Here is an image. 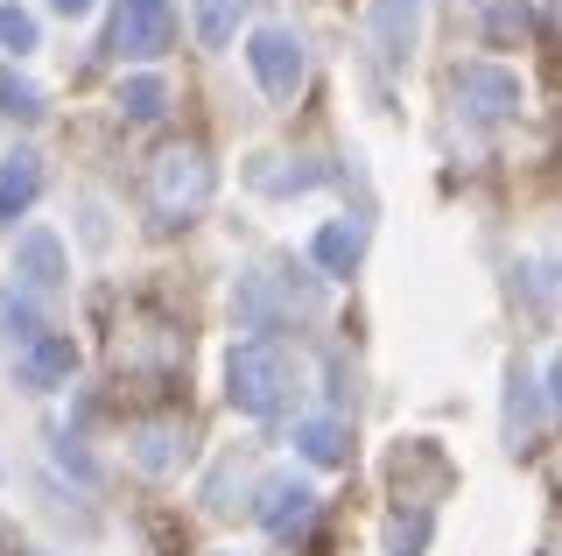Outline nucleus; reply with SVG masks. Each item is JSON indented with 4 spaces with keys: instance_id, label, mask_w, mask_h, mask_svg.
Instances as JSON below:
<instances>
[{
    "instance_id": "1",
    "label": "nucleus",
    "mask_w": 562,
    "mask_h": 556,
    "mask_svg": "<svg viewBox=\"0 0 562 556\" xmlns=\"http://www.w3.org/2000/svg\"><path fill=\"white\" fill-rule=\"evenodd\" d=\"M211 190H218V169H211V155L198 142H169L148 163V212H155V225H190L211 204Z\"/></svg>"
},
{
    "instance_id": "2",
    "label": "nucleus",
    "mask_w": 562,
    "mask_h": 556,
    "mask_svg": "<svg viewBox=\"0 0 562 556\" xmlns=\"http://www.w3.org/2000/svg\"><path fill=\"white\" fill-rule=\"evenodd\" d=\"M225 394H233L239 415H281L295 394V359L281 353L274 338H246L233 359H225Z\"/></svg>"
},
{
    "instance_id": "3",
    "label": "nucleus",
    "mask_w": 562,
    "mask_h": 556,
    "mask_svg": "<svg viewBox=\"0 0 562 556\" xmlns=\"http://www.w3.org/2000/svg\"><path fill=\"white\" fill-rule=\"evenodd\" d=\"M450 92H457V107H464L471 120H514L527 107V85L520 71H506V64H457L450 71Z\"/></svg>"
},
{
    "instance_id": "4",
    "label": "nucleus",
    "mask_w": 562,
    "mask_h": 556,
    "mask_svg": "<svg viewBox=\"0 0 562 556\" xmlns=\"http://www.w3.org/2000/svg\"><path fill=\"white\" fill-rule=\"evenodd\" d=\"M246 64H254V78H260V92L268 99H295L303 92V43L289 36V29H254L246 36Z\"/></svg>"
},
{
    "instance_id": "5",
    "label": "nucleus",
    "mask_w": 562,
    "mask_h": 556,
    "mask_svg": "<svg viewBox=\"0 0 562 556\" xmlns=\"http://www.w3.org/2000/svg\"><path fill=\"white\" fill-rule=\"evenodd\" d=\"M169 36H176L169 0H127V8H120V22H113V49H120V57H140V64L162 57Z\"/></svg>"
},
{
    "instance_id": "6",
    "label": "nucleus",
    "mask_w": 562,
    "mask_h": 556,
    "mask_svg": "<svg viewBox=\"0 0 562 556\" xmlns=\"http://www.w3.org/2000/svg\"><path fill=\"white\" fill-rule=\"evenodd\" d=\"M14 289H22V297H49V289H64V247H57V233H43V225H35V233H22L14 240Z\"/></svg>"
},
{
    "instance_id": "7",
    "label": "nucleus",
    "mask_w": 562,
    "mask_h": 556,
    "mask_svg": "<svg viewBox=\"0 0 562 556\" xmlns=\"http://www.w3.org/2000/svg\"><path fill=\"white\" fill-rule=\"evenodd\" d=\"M415 22H422V0H373V49L386 71H401L415 49Z\"/></svg>"
},
{
    "instance_id": "8",
    "label": "nucleus",
    "mask_w": 562,
    "mask_h": 556,
    "mask_svg": "<svg viewBox=\"0 0 562 556\" xmlns=\"http://www.w3.org/2000/svg\"><path fill=\"white\" fill-rule=\"evenodd\" d=\"M70 367H78V345H70V332H43L35 345H22V380H29V388H64Z\"/></svg>"
},
{
    "instance_id": "9",
    "label": "nucleus",
    "mask_w": 562,
    "mask_h": 556,
    "mask_svg": "<svg viewBox=\"0 0 562 556\" xmlns=\"http://www.w3.org/2000/svg\"><path fill=\"white\" fill-rule=\"evenodd\" d=\"M359 254H366V225H359V219H330V225H316L310 260H316L324 275H351V268H359Z\"/></svg>"
},
{
    "instance_id": "10",
    "label": "nucleus",
    "mask_w": 562,
    "mask_h": 556,
    "mask_svg": "<svg viewBox=\"0 0 562 556\" xmlns=\"http://www.w3.org/2000/svg\"><path fill=\"white\" fill-rule=\"evenodd\" d=\"M35 190H43V155H35V148H14L8 163H0V225L22 219L29 204H35Z\"/></svg>"
},
{
    "instance_id": "11",
    "label": "nucleus",
    "mask_w": 562,
    "mask_h": 556,
    "mask_svg": "<svg viewBox=\"0 0 562 556\" xmlns=\"http://www.w3.org/2000/svg\"><path fill=\"white\" fill-rule=\"evenodd\" d=\"M310 514H316V486H303V479H274L268 486V508H260L268 535H295Z\"/></svg>"
},
{
    "instance_id": "12",
    "label": "nucleus",
    "mask_w": 562,
    "mask_h": 556,
    "mask_svg": "<svg viewBox=\"0 0 562 556\" xmlns=\"http://www.w3.org/2000/svg\"><path fill=\"white\" fill-rule=\"evenodd\" d=\"M295 451H303L310 465H345L351 458V430L338 415H310V423H295Z\"/></svg>"
},
{
    "instance_id": "13",
    "label": "nucleus",
    "mask_w": 562,
    "mask_h": 556,
    "mask_svg": "<svg viewBox=\"0 0 562 556\" xmlns=\"http://www.w3.org/2000/svg\"><path fill=\"white\" fill-rule=\"evenodd\" d=\"M113 107L127 113V120H162V113H169V85L155 78V71H134V78H120Z\"/></svg>"
},
{
    "instance_id": "14",
    "label": "nucleus",
    "mask_w": 562,
    "mask_h": 556,
    "mask_svg": "<svg viewBox=\"0 0 562 556\" xmlns=\"http://www.w3.org/2000/svg\"><path fill=\"white\" fill-rule=\"evenodd\" d=\"M239 14H246V0H190V22H198V43L204 49H225L239 36Z\"/></svg>"
},
{
    "instance_id": "15",
    "label": "nucleus",
    "mask_w": 562,
    "mask_h": 556,
    "mask_svg": "<svg viewBox=\"0 0 562 556\" xmlns=\"http://www.w3.org/2000/svg\"><path fill=\"white\" fill-rule=\"evenodd\" d=\"M176 444H183V423H148V430H134V458L148 465V472H169V465H176Z\"/></svg>"
},
{
    "instance_id": "16",
    "label": "nucleus",
    "mask_w": 562,
    "mask_h": 556,
    "mask_svg": "<svg viewBox=\"0 0 562 556\" xmlns=\"http://www.w3.org/2000/svg\"><path fill=\"white\" fill-rule=\"evenodd\" d=\"M0 113L8 120H43V92H35L14 64H0Z\"/></svg>"
},
{
    "instance_id": "17",
    "label": "nucleus",
    "mask_w": 562,
    "mask_h": 556,
    "mask_svg": "<svg viewBox=\"0 0 562 556\" xmlns=\"http://www.w3.org/2000/svg\"><path fill=\"white\" fill-rule=\"evenodd\" d=\"M506 430H514V451H535V380L514 374V402H506Z\"/></svg>"
},
{
    "instance_id": "18",
    "label": "nucleus",
    "mask_w": 562,
    "mask_h": 556,
    "mask_svg": "<svg viewBox=\"0 0 562 556\" xmlns=\"http://www.w3.org/2000/svg\"><path fill=\"white\" fill-rule=\"evenodd\" d=\"M429 535L436 529H429V514H422V508L386 521V549H394V556H422V549H429Z\"/></svg>"
},
{
    "instance_id": "19",
    "label": "nucleus",
    "mask_w": 562,
    "mask_h": 556,
    "mask_svg": "<svg viewBox=\"0 0 562 556\" xmlns=\"http://www.w3.org/2000/svg\"><path fill=\"white\" fill-rule=\"evenodd\" d=\"M0 43H8L14 57H29L35 49V14L29 8H0Z\"/></svg>"
},
{
    "instance_id": "20",
    "label": "nucleus",
    "mask_w": 562,
    "mask_h": 556,
    "mask_svg": "<svg viewBox=\"0 0 562 556\" xmlns=\"http://www.w3.org/2000/svg\"><path fill=\"white\" fill-rule=\"evenodd\" d=\"M8 332H14V338H22V345H35V338H43V332H49V324H43V318H35V303H29V297H14V289H8Z\"/></svg>"
},
{
    "instance_id": "21",
    "label": "nucleus",
    "mask_w": 562,
    "mask_h": 556,
    "mask_svg": "<svg viewBox=\"0 0 562 556\" xmlns=\"http://www.w3.org/2000/svg\"><path fill=\"white\" fill-rule=\"evenodd\" d=\"M514 29H527V8H514V0H499V8H492V36H514Z\"/></svg>"
},
{
    "instance_id": "22",
    "label": "nucleus",
    "mask_w": 562,
    "mask_h": 556,
    "mask_svg": "<svg viewBox=\"0 0 562 556\" xmlns=\"http://www.w3.org/2000/svg\"><path fill=\"white\" fill-rule=\"evenodd\" d=\"M49 8H57V14H70V22H78V14H92V0H49Z\"/></svg>"
},
{
    "instance_id": "23",
    "label": "nucleus",
    "mask_w": 562,
    "mask_h": 556,
    "mask_svg": "<svg viewBox=\"0 0 562 556\" xmlns=\"http://www.w3.org/2000/svg\"><path fill=\"white\" fill-rule=\"evenodd\" d=\"M549 394H555V415H562V359L549 367Z\"/></svg>"
}]
</instances>
